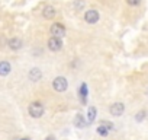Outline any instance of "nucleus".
I'll use <instances>...</instances> for the list:
<instances>
[{"instance_id":"13","label":"nucleus","mask_w":148,"mask_h":140,"mask_svg":"<svg viewBox=\"0 0 148 140\" xmlns=\"http://www.w3.org/2000/svg\"><path fill=\"white\" fill-rule=\"evenodd\" d=\"M80 96H82V101L86 102V98H87V86H86V83H83L82 88H80Z\"/></svg>"},{"instance_id":"3","label":"nucleus","mask_w":148,"mask_h":140,"mask_svg":"<svg viewBox=\"0 0 148 140\" xmlns=\"http://www.w3.org/2000/svg\"><path fill=\"white\" fill-rule=\"evenodd\" d=\"M51 35H54L55 38H61L65 35V28L61 24H54L51 26Z\"/></svg>"},{"instance_id":"10","label":"nucleus","mask_w":148,"mask_h":140,"mask_svg":"<svg viewBox=\"0 0 148 140\" xmlns=\"http://www.w3.org/2000/svg\"><path fill=\"white\" fill-rule=\"evenodd\" d=\"M9 47H10L12 50H19V48H22V40H21V38H12V40L9 41Z\"/></svg>"},{"instance_id":"4","label":"nucleus","mask_w":148,"mask_h":140,"mask_svg":"<svg viewBox=\"0 0 148 140\" xmlns=\"http://www.w3.org/2000/svg\"><path fill=\"white\" fill-rule=\"evenodd\" d=\"M48 48H49L51 51H60V50L62 48L61 40H60V38H55V37H51V38L48 40Z\"/></svg>"},{"instance_id":"12","label":"nucleus","mask_w":148,"mask_h":140,"mask_svg":"<svg viewBox=\"0 0 148 140\" xmlns=\"http://www.w3.org/2000/svg\"><path fill=\"white\" fill-rule=\"evenodd\" d=\"M96 118V108L95 107H90L89 108V112H87V121L89 123H93Z\"/></svg>"},{"instance_id":"19","label":"nucleus","mask_w":148,"mask_h":140,"mask_svg":"<svg viewBox=\"0 0 148 140\" xmlns=\"http://www.w3.org/2000/svg\"><path fill=\"white\" fill-rule=\"evenodd\" d=\"M19 140H29L28 137H23V139H19Z\"/></svg>"},{"instance_id":"7","label":"nucleus","mask_w":148,"mask_h":140,"mask_svg":"<svg viewBox=\"0 0 148 140\" xmlns=\"http://www.w3.org/2000/svg\"><path fill=\"white\" fill-rule=\"evenodd\" d=\"M10 63L9 61H0V76H8L10 73Z\"/></svg>"},{"instance_id":"15","label":"nucleus","mask_w":148,"mask_h":140,"mask_svg":"<svg viewBox=\"0 0 148 140\" xmlns=\"http://www.w3.org/2000/svg\"><path fill=\"white\" fill-rule=\"evenodd\" d=\"M100 125H103L105 128H108V130H112L113 128V124L112 123H109V121H102L100 123Z\"/></svg>"},{"instance_id":"9","label":"nucleus","mask_w":148,"mask_h":140,"mask_svg":"<svg viewBox=\"0 0 148 140\" xmlns=\"http://www.w3.org/2000/svg\"><path fill=\"white\" fill-rule=\"evenodd\" d=\"M55 9L52 8V6H45V9H44V12H42V15H44V18L45 19H52L54 16H55Z\"/></svg>"},{"instance_id":"18","label":"nucleus","mask_w":148,"mask_h":140,"mask_svg":"<svg viewBox=\"0 0 148 140\" xmlns=\"http://www.w3.org/2000/svg\"><path fill=\"white\" fill-rule=\"evenodd\" d=\"M83 5H84L83 2H77V3H76V8H83Z\"/></svg>"},{"instance_id":"2","label":"nucleus","mask_w":148,"mask_h":140,"mask_svg":"<svg viewBox=\"0 0 148 140\" xmlns=\"http://www.w3.org/2000/svg\"><path fill=\"white\" fill-rule=\"evenodd\" d=\"M52 86H54V89H55L57 92H64V91L67 89L68 83H67V79H65V78L60 76V78H55V79H54Z\"/></svg>"},{"instance_id":"14","label":"nucleus","mask_w":148,"mask_h":140,"mask_svg":"<svg viewBox=\"0 0 148 140\" xmlns=\"http://www.w3.org/2000/svg\"><path fill=\"white\" fill-rule=\"evenodd\" d=\"M108 131H109V130L105 128L103 125H99V127H97V133H99L100 136H108Z\"/></svg>"},{"instance_id":"17","label":"nucleus","mask_w":148,"mask_h":140,"mask_svg":"<svg viewBox=\"0 0 148 140\" xmlns=\"http://www.w3.org/2000/svg\"><path fill=\"white\" fill-rule=\"evenodd\" d=\"M144 115H145V112H144V111H141L139 114H136V115H135V118H136V121H142V118H144Z\"/></svg>"},{"instance_id":"16","label":"nucleus","mask_w":148,"mask_h":140,"mask_svg":"<svg viewBox=\"0 0 148 140\" xmlns=\"http://www.w3.org/2000/svg\"><path fill=\"white\" fill-rule=\"evenodd\" d=\"M126 3L131 5V6H138L141 3V0H126Z\"/></svg>"},{"instance_id":"5","label":"nucleus","mask_w":148,"mask_h":140,"mask_svg":"<svg viewBox=\"0 0 148 140\" xmlns=\"http://www.w3.org/2000/svg\"><path fill=\"white\" fill-rule=\"evenodd\" d=\"M110 114L113 115V117H119V115H122L123 114V111H125V105L122 104V102H115L113 105H110Z\"/></svg>"},{"instance_id":"11","label":"nucleus","mask_w":148,"mask_h":140,"mask_svg":"<svg viewBox=\"0 0 148 140\" xmlns=\"http://www.w3.org/2000/svg\"><path fill=\"white\" fill-rule=\"evenodd\" d=\"M86 124H87V123L84 121V117H83V115H77L76 120H74V125L79 127V128H84Z\"/></svg>"},{"instance_id":"6","label":"nucleus","mask_w":148,"mask_h":140,"mask_svg":"<svg viewBox=\"0 0 148 140\" xmlns=\"http://www.w3.org/2000/svg\"><path fill=\"white\" fill-rule=\"evenodd\" d=\"M84 21L87 22V24H96L97 21H99V12L97 10H87L86 13H84Z\"/></svg>"},{"instance_id":"8","label":"nucleus","mask_w":148,"mask_h":140,"mask_svg":"<svg viewBox=\"0 0 148 140\" xmlns=\"http://www.w3.org/2000/svg\"><path fill=\"white\" fill-rule=\"evenodd\" d=\"M41 78H42V73H41L39 69H32L31 72H29V79L32 82H38Z\"/></svg>"},{"instance_id":"1","label":"nucleus","mask_w":148,"mask_h":140,"mask_svg":"<svg viewBox=\"0 0 148 140\" xmlns=\"http://www.w3.org/2000/svg\"><path fill=\"white\" fill-rule=\"evenodd\" d=\"M29 115L31 117H34V118H39V117H42V114H44V105L41 104V102H32L31 105H29Z\"/></svg>"}]
</instances>
